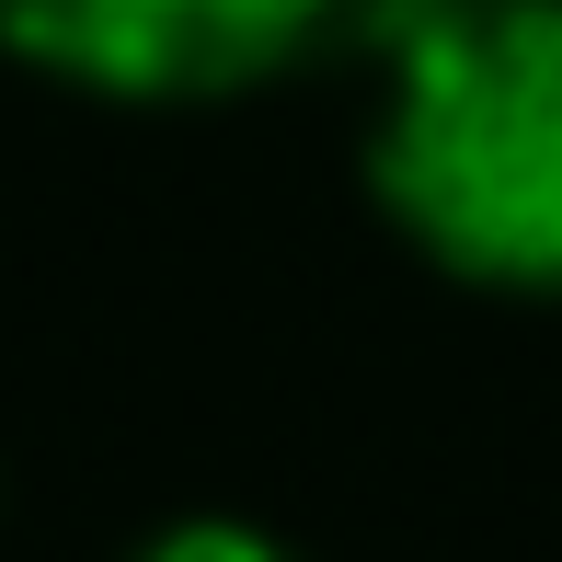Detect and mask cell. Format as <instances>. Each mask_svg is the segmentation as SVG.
<instances>
[{
	"instance_id": "cell-1",
	"label": "cell",
	"mask_w": 562,
	"mask_h": 562,
	"mask_svg": "<svg viewBox=\"0 0 562 562\" xmlns=\"http://www.w3.org/2000/svg\"><path fill=\"white\" fill-rule=\"evenodd\" d=\"M368 207L482 299H562V0H356Z\"/></svg>"
},
{
	"instance_id": "cell-3",
	"label": "cell",
	"mask_w": 562,
	"mask_h": 562,
	"mask_svg": "<svg viewBox=\"0 0 562 562\" xmlns=\"http://www.w3.org/2000/svg\"><path fill=\"white\" fill-rule=\"evenodd\" d=\"M126 562H311V551L276 540L265 517H218V505H207V517H161Z\"/></svg>"
},
{
	"instance_id": "cell-2",
	"label": "cell",
	"mask_w": 562,
	"mask_h": 562,
	"mask_svg": "<svg viewBox=\"0 0 562 562\" xmlns=\"http://www.w3.org/2000/svg\"><path fill=\"white\" fill-rule=\"evenodd\" d=\"M356 35V0H0V58L126 115H195Z\"/></svg>"
}]
</instances>
